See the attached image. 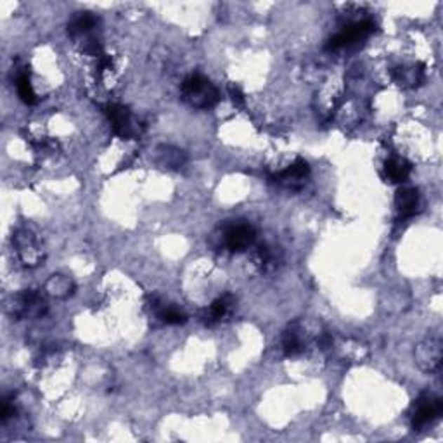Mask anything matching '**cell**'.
I'll use <instances>...</instances> for the list:
<instances>
[{
    "mask_svg": "<svg viewBox=\"0 0 443 443\" xmlns=\"http://www.w3.org/2000/svg\"><path fill=\"white\" fill-rule=\"evenodd\" d=\"M182 97L189 106L198 109H208L219 102L220 94L217 87L203 75H191L182 83Z\"/></svg>",
    "mask_w": 443,
    "mask_h": 443,
    "instance_id": "1",
    "label": "cell"
},
{
    "mask_svg": "<svg viewBox=\"0 0 443 443\" xmlns=\"http://www.w3.org/2000/svg\"><path fill=\"white\" fill-rule=\"evenodd\" d=\"M7 312L16 320L21 319H40L47 312V301L40 291L25 289L14 294L7 305Z\"/></svg>",
    "mask_w": 443,
    "mask_h": 443,
    "instance_id": "2",
    "label": "cell"
},
{
    "mask_svg": "<svg viewBox=\"0 0 443 443\" xmlns=\"http://www.w3.org/2000/svg\"><path fill=\"white\" fill-rule=\"evenodd\" d=\"M13 245L16 250L18 258L21 260V264L27 265V267H36L43 261L46 254H43V248L40 245V241L36 239V236L33 234L28 229H20L16 231V234L13 236Z\"/></svg>",
    "mask_w": 443,
    "mask_h": 443,
    "instance_id": "3",
    "label": "cell"
},
{
    "mask_svg": "<svg viewBox=\"0 0 443 443\" xmlns=\"http://www.w3.org/2000/svg\"><path fill=\"white\" fill-rule=\"evenodd\" d=\"M443 414V402L442 398L435 395H423L416 400L414 409H412V428L414 430H423L428 424H433Z\"/></svg>",
    "mask_w": 443,
    "mask_h": 443,
    "instance_id": "4",
    "label": "cell"
},
{
    "mask_svg": "<svg viewBox=\"0 0 443 443\" xmlns=\"http://www.w3.org/2000/svg\"><path fill=\"white\" fill-rule=\"evenodd\" d=\"M442 341L438 338H426L414 350V360L417 367L424 372H437L442 365Z\"/></svg>",
    "mask_w": 443,
    "mask_h": 443,
    "instance_id": "5",
    "label": "cell"
},
{
    "mask_svg": "<svg viewBox=\"0 0 443 443\" xmlns=\"http://www.w3.org/2000/svg\"><path fill=\"white\" fill-rule=\"evenodd\" d=\"M376 29V25L371 20L359 21V23L352 25V27L345 28L343 32H339L338 35H334L327 43V49L329 50H338L345 49V47H352L355 43H359L360 40L367 39L372 32Z\"/></svg>",
    "mask_w": 443,
    "mask_h": 443,
    "instance_id": "6",
    "label": "cell"
},
{
    "mask_svg": "<svg viewBox=\"0 0 443 443\" xmlns=\"http://www.w3.org/2000/svg\"><path fill=\"white\" fill-rule=\"evenodd\" d=\"M254 239H257V231L250 224H245V222H234V224H231L225 229V246L231 251H234V253H241V251L251 248Z\"/></svg>",
    "mask_w": 443,
    "mask_h": 443,
    "instance_id": "7",
    "label": "cell"
},
{
    "mask_svg": "<svg viewBox=\"0 0 443 443\" xmlns=\"http://www.w3.org/2000/svg\"><path fill=\"white\" fill-rule=\"evenodd\" d=\"M106 116L109 118V123L113 127L114 134L123 139H130L137 134L134 120H132L130 109L121 104H108L104 108Z\"/></svg>",
    "mask_w": 443,
    "mask_h": 443,
    "instance_id": "8",
    "label": "cell"
},
{
    "mask_svg": "<svg viewBox=\"0 0 443 443\" xmlns=\"http://www.w3.org/2000/svg\"><path fill=\"white\" fill-rule=\"evenodd\" d=\"M310 175V166L304 158H298L293 165L287 166L282 172L275 173L272 177V180L280 187H286V189H300L305 186L306 179Z\"/></svg>",
    "mask_w": 443,
    "mask_h": 443,
    "instance_id": "9",
    "label": "cell"
},
{
    "mask_svg": "<svg viewBox=\"0 0 443 443\" xmlns=\"http://www.w3.org/2000/svg\"><path fill=\"white\" fill-rule=\"evenodd\" d=\"M306 339L308 336L305 334V324L297 320V322L289 324L287 329L282 334V350L287 357L300 355L305 350Z\"/></svg>",
    "mask_w": 443,
    "mask_h": 443,
    "instance_id": "10",
    "label": "cell"
},
{
    "mask_svg": "<svg viewBox=\"0 0 443 443\" xmlns=\"http://www.w3.org/2000/svg\"><path fill=\"white\" fill-rule=\"evenodd\" d=\"M395 205L402 217H412L421 205L419 191L416 187H400L395 196Z\"/></svg>",
    "mask_w": 443,
    "mask_h": 443,
    "instance_id": "11",
    "label": "cell"
},
{
    "mask_svg": "<svg viewBox=\"0 0 443 443\" xmlns=\"http://www.w3.org/2000/svg\"><path fill=\"white\" fill-rule=\"evenodd\" d=\"M75 282L68 275L62 274L50 275L46 282V293L50 298H55V300H66V298H69L75 293Z\"/></svg>",
    "mask_w": 443,
    "mask_h": 443,
    "instance_id": "12",
    "label": "cell"
},
{
    "mask_svg": "<svg viewBox=\"0 0 443 443\" xmlns=\"http://www.w3.org/2000/svg\"><path fill=\"white\" fill-rule=\"evenodd\" d=\"M412 172V165L402 156H391L385 163V175L390 182L402 184L409 179Z\"/></svg>",
    "mask_w": 443,
    "mask_h": 443,
    "instance_id": "13",
    "label": "cell"
},
{
    "mask_svg": "<svg viewBox=\"0 0 443 443\" xmlns=\"http://www.w3.org/2000/svg\"><path fill=\"white\" fill-rule=\"evenodd\" d=\"M156 153H158V163L170 170H180L187 161L186 153H184L182 149H179V147L160 146L156 149Z\"/></svg>",
    "mask_w": 443,
    "mask_h": 443,
    "instance_id": "14",
    "label": "cell"
},
{
    "mask_svg": "<svg viewBox=\"0 0 443 443\" xmlns=\"http://www.w3.org/2000/svg\"><path fill=\"white\" fill-rule=\"evenodd\" d=\"M393 80L400 87H416L424 80V66H400L393 69Z\"/></svg>",
    "mask_w": 443,
    "mask_h": 443,
    "instance_id": "15",
    "label": "cell"
},
{
    "mask_svg": "<svg viewBox=\"0 0 443 443\" xmlns=\"http://www.w3.org/2000/svg\"><path fill=\"white\" fill-rule=\"evenodd\" d=\"M236 300L232 294H224V297L217 298L215 301H213L212 305H210L208 312H206V324H215V322H220L222 319H225V317L231 313L232 306H234Z\"/></svg>",
    "mask_w": 443,
    "mask_h": 443,
    "instance_id": "16",
    "label": "cell"
},
{
    "mask_svg": "<svg viewBox=\"0 0 443 443\" xmlns=\"http://www.w3.org/2000/svg\"><path fill=\"white\" fill-rule=\"evenodd\" d=\"M97 25V18L92 13H79V16H75L71 20V23L68 25V33L71 36H82L85 33L90 32L92 28H95Z\"/></svg>",
    "mask_w": 443,
    "mask_h": 443,
    "instance_id": "17",
    "label": "cell"
},
{
    "mask_svg": "<svg viewBox=\"0 0 443 443\" xmlns=\"http://www.w3.org/2000/svg\"><path fill=\"white\" fill-rule=\"evenodd\" d=\"M16 88H18V95H20L21 101H23L25 104L33 106L39 102V97H36L35 90H33V85H32V80H29L28 71H23L18 75Z\"/></svg>",
    "mask_w": 443,
    "mask_h": 443,
    "instance_id": "18",
    "label": "cell"
},
{
    "mask_svg": "<svg viewBox=\"0 0 443 443\" xmlns=\"http://www.w3.org/2000/svg\"><path fill=\"white\" fill-rule=\"evenodd\" d=\"M158 317L163 320L165 324H184L187 320L186 313H182L180 310H177L175 306H166V305H154Z\"/></svg>",
    "mask_w": 443,
    "mask_h": 443,
    "instance_id": "19",
    "label": "cell"
},
{
    "mask_svg": "<svg viewBox=\"0 0 443 443\" xmlns=\"http://www.w3.org/2000/svg\"><path fill=\"white\" fill-rule=\"evenodd\" d=\"M14 416H16V409H14V405L11 404V400L4 398L2 411H0V419H2V423H7V421Z\"/></svg>",
    "mask_w": 443,
    "mask_h": 443,
    "instance_id": "20",
    "label": "cell"
},
{
    "mask_svg": "<svg viewBox=\"0 0 443 443\" xmlns=\"http://www.w3.org/2000/svg\"><path fill=\"white\" fill-rule=\"evenodd\" d=\"M229 92H231L232 101H234V104H238V106L245 104V95H243V92L239 90L238 87H234V85H232V87L229 88Z\"/></svg>",
    "mask_w": 443,
    "mask_h": 443,
    "instance_id": "21",
    "label": "cell"
}]
</instances>
